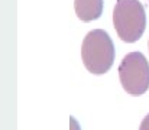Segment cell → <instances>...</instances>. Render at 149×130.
I'll use <instances>...</instances> for the list:
<instances>
[{
    "label": "cell",
    "instance_id": "cell-1",
    "mask_svg": "<svg viewBox=\"0 0 149 130\" xmlns=\"http://www.w3.org/2000/svg\"><path fill=\"white\" fill-rule=\"evenodd\" d=\"M81 58L90 72L96 75L107 72L114 61V45L110 35L103 29L88 32L83 41Z\"/></svg>",
    "mask_w": 149,
    "mask_h": 130
},
{
    "label": "cell",
    "instance_id": "cell-2",
    "mask_svg": "<svg viewBox=\"0 0 149 130\" xmlns=\"http://www.w3.org/2000/svg\"><path fill=\"white\" fill-rule=\"evenodd\" d=\"M113 25L123 42L139 41L146 28L143 4L139 0H117L113 10Z\"/></svg>",
    "mask_w": 149,
    "mask_h": 130
},
{
    "label": "cell",
    "instance_id": "cell-3",
    "mask_svg": "<svg viewBox=\"0 0 149 130\" xmlns=\"http://www.w3.org/2000/svg\"><path fill=\"white\" fill-rule=\"evenodd\" d=\"M119 78L130 95H142L149 88V62L142 52L127 54L119 65Z\"/></svg>",
    "mask_w": 149,
    "mask_h": 130
},
{
    "label": "cell",
    "instance_id": "cell-4",
    "mask_svg": "<svg viewBox=\"0 0 149 130\" xmlns=\"http://www.w3.org/2000/svg\"><path fill=\"white\" fill-rule=\"evenodd\" d=\"M103 0H74L75 15L83 22L99 19L103 13Z\"/></svg>",
    "mask_w": 149,
    "mask_h": 130
},
{
    "label": "cell",
    "instance_id": "cell-5",
    "mask_svg": "<svg viewBox=\"0 0 149 130\" xmlns=\"http://www.w3.org/2000/svg\"><path fill=\"white\" fill-rule=\"evenodd\" d=\"M70 130H81L74 117H70Z\"/></svg>",
    "mask_w": 149,
    "mask_h": 130
},
{
    "label": "cell",
    "instance_id": "cell-6",
    "mask_svg": "<svg viewBox=\"0 0 149 130\" xmlns=\"http://www.w3.org/2000/svg\"><path fill=\"white\" fill-rule=\"evenodd\" d=\"M139 130H149V114H146V117L143 119V122H142Z\"/></svg>",
    "mask_w": 149,
    "mask_h": 130
}]
</instances>
